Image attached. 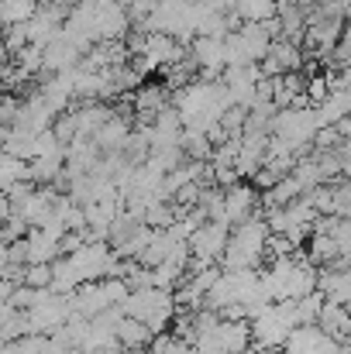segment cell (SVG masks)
I'll return each mask as SVG.
<instances>
[{"label": "cell", "instance_id": "cell-1", "mask_svg": "<svg viewBox=\"0 0 351 354\" xmlns=\"http://www.w3.org/2000/svg\"><path fill=\"white\" fill-rule=\"evenodd\" d=\"M265 237H269V227L265 221L255 214L241 224H234L231 234H228V244L221 251V272H241V268H258L262 258H265Z\"/></svg>", "mask_w": 351, "mask_h": 354}, {"label": "cell", "instance_id": "cell-2", "mask_svg": "<svg viewBox=\"0 0 351 354\" xmlns=\"http://www.w3.org/2000/svg\"><path fill=\"white\" fill-rule=\"evenodd\" d=\"M124 317H134L138 324L148 327V334H162L169 330L172 317H176V299L172 289H159V286H145V289H127V296L117 303Z\"/></svg>", "mask_w": 351, "mask_h": 354}, {"label": "cell", "instance_id": "cell-3", "mask_svg": "<svg viewBox=\"0 0 351 354\" xmlns=\"http://www.w3.org/2000/svg\"><path fill=\"white\" fill-rule=\"evenodd\" d=\"M228 234H231V227L228 224H221V221H204V224H197L193 227V234H190V268H200V265H210V261H217L221 258V251H224V244H228Z\"/></svg>", "mask_w": 351, "mask_h": 354}, {"label": "cell", "instance_id": "cell-4", "mask_svg": "<svg viewBox=\"0 0 351 354\" xmlns=\"http://www.w3.org/2000/svg\"><path fill=\"white\" fill-rule=\"evenodd\" d=\"M255 214H258V193H255V186H248V183L237 179L228 189H221V221L228 227L255 217Z\"/></svg>", "mask_w": 351, "mask_h": 354}, {"label": "cell", "instance_id": "cell-5", "mask_svg": "<svg viewBox=\"0 0 351 354\" xmlns=\"http://www.w3.org/2000/svg\"><path fill=\"white\" fill-rule=\"evenodd\" d=\"M282 351H289V354H338L341 351V341L327 337L317 324H296V327L286 334Z\"/></svg>", "mask_w": 351, "mask_h": 354}, {"label": "cell", "instance_id": "cell-6", "mask_svg": "<svg viewBox=\"0 0 351 354\" xmlns=\"http://www.w3.org/2000/svg\"><path fill=\"white\" fill-rule=\"evenodd\" d=\"M190 59L197 69H204V80H210L214 73H221L224 62V38H210V35H197L190 38Z\"/></svg>", "mask_w": 351, "mask_h": 354}, {"label": "cell", "instance_id": "cell-7", "mask_svg": "<svg viewBox=\"0 0 351 354\" xmlns=\"http://www.w3.org/2000/svg\"><path fill=\"white\" fill-rule=\"evenodd\" d=\"M52 203H55V193L52 189H28L17 203H14V217H21L28 227H42L48 217H52Z\"/></svg>", "mask_w": 351, "mask_h": 354}, {"label": "cell", "instance_id": "cell-8", "mask_svg": "<svg viewBox=\"0 0 351 354\" xmlns=\"http://www.w3.org/2000/svg\"><path fill=\"white\" fill-rule=\"evenodd\" d=\"M59 241L48 237L42 227H28V237H24V265H52L59 258Z\"/></svg>", "mask_w": 351, "mask_h": 354}, {"label": "cell", "instance_id": "cell-9", "mask_svg": "<svg viewBox=\"0 0 351 354\" xmlns=\"http://www.w3.org/2000/svg\"><path fill=\"white\" fill-rule=\"evenodd\" d=\"M317 327L327 334V337H334V341H341V344H348V310L345 306H338V303H324L321 306V313H317Z\"/></svg>", "mask_w": 351, "mask_h": 354}, {"label": "cell", "instance_id": "cell-10", "mask_svg": "<svg viewBox=\"0 0 351 354\" xmlns=\"http://www.w3.org/2000/svg\"><path fill=\"white\" fill-rule=\"evenodd\" d=\"M127 134H131L127 120L117 118V114H111V118L93 131V141H97V148H100V151H120V148H124V141H127Z\"/></svg>", "mask_w": 351, "mask_h": 354}, {"label": "cell", "instance_id": "cell-11", "mask_svg": "<svg viewBox=\"0 0 351 354\" xmlns=\"http://www.w3.org/2000/svg\"><path fill=\"white\" fill-rule=\"evenodd\" d=\"M114 341L120 348H127V351H141V348L152 341V334H148V327L138 324L134 317H120L114 327Z\"/></svg>", "mask_w": 351, "mask_h": 354}, {"label": "cell", "instance_id": "cell-12", "mask_svg": "<svg viewBox=\"0 0 351 354\" xmlns=\"http://www.w3.org/2000/svg\"><path fill=\"white\" fill-rule=\"evenodd\" d=\"M38 3H42V0H0V28L28 21V17L38 10Z\"/></svg>", "mask_w": 351, "mask_h": 354}, {"label": "cell", "instance_id": "cell-13", "mask_svg": "<svg viewBox=\"0 0 351 354\" xmlns=\"http://www.w3.org/2000/svg\"><path fill=\"white\" fill-rule=\"evenodd\" d=\"M48 279H52V268H48V265H24V268H21V286L48 289Z\"/></svg>", "mask_w": 351, "mask_h": 354}]
</instances>
